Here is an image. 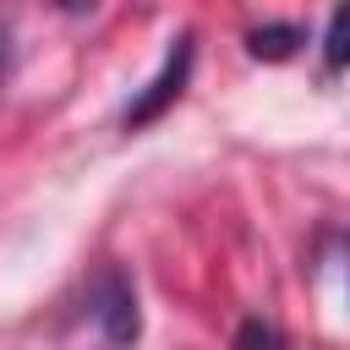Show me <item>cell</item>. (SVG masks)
<instances>
[{
  "label": "cell",
  "instance_id": "2",
  "mask_svg": "<svg viewBox=\"0 0 350 350\" xmlns=\"http://www.w3.org/2000/svg\"><path fill=\"white\" fill-rule=\"evenodd\" d=\"M88 317L98 323V334L115 345V350H131L142 339V312H137V284L120 262H104L93 279H88Z\"/></svg>",
  "mask_w": 350,
  "mask_h": 350
},
{
  "label": "cell",
  "instance_id": "5",
  "mask_svg": "<svg viewBox=\"0 0 350 350\" xmlns=\"http://www.w3.org/2000/svg\"><path fill=\"white\" fill-rule=\"evenodd\" d=\"M230 350H290L284 345V334L268 323V317H246L241 328H235V345Z\"/></svg>",
  "mask_w": 350,
  "mask_h": 350
},
{
  "label": "cell",
  "instance_id": "4",
  "mask_svg": "<svg viewBox=\"0 0 350 350\" xmlns=\"http://www.w3.org/2000/svg\"><path fill=\"white\" fill-rule=\"evenodd\" d=\"M323 71L328 77L350 71V5H339L328 16V27H323Z\"/></svg>",
  "mask_w": 350,
  "mask_h": 350
},
{
  "label": "cell",
  "instance_id": "1",
  "mask_svg": "<svg viewBox=\"0 0 350 350\" xmlns=\"http://www.w3.org/2000/svg\"><path fill=\"white\" fill-rule=\"evenodd\" d=\"M191 60H197V33L191 27H180L175 38H170V49H164V66L126 98V109H120V126L126 131H142V126H153L180 93H186V77H191Z\"/></svg>",
  "mask_w": 350,
  "mask_h": 350
},
{
  "label": "cell",
  "instance_id": "3",
  "mask_svg": "<svg viewBox=\"0 0 350 350\" xmlns=\"http://www.w3.org/2000/svg\"><path fill=\"white\" fill-rule=\"evenodd\" d=\"M301 44H306V27L301 22H262V27L246 33V55L252 60H290Z\"/></svg>",
  "mask_w": 350,
  "mask_h": 350
},
{
  "label": "cell",
  "instance_id": "6",
  "mask_svg": "<svg viewBox=\"0 0 350 350\" xmlns=\"http://www.w3.org/2000/svg\"><path fill=\"white\" fill-rule=\"evenodd\" d=\"M345 252H350V241H345Z\"/></svg>",
  "mask_w": 350,
  "mask_h": 350
}]
</instances>
